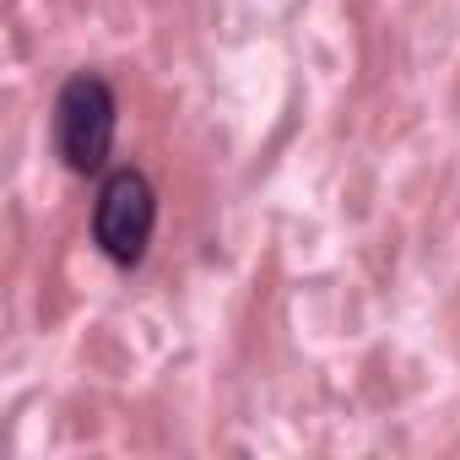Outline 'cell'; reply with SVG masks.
I'll use <instances>...</instances> for the list:
<instances>
[{"instance_id":"cell-1","label":"cell","mask_w":460,"mask_h":460,"mask_svg":"<svg viewBox=\"0 0 460 460\" xmlns=\"http://www.w3.org/2000/svg\"><path fill=\"white\" fill-rule=\"evenodd\" d=\"M114 125H119V103L109 93L103 76H71L60 87L55 103V146L66 157V168L76 173H98L114 152Z\"/></svg>"},{"instance_id":"cell-2","label":"cell","mask_w":460,"mask_h":460,"mask_svg":"<svg viewBox=\"0 0 460 460\" xmlns=\"http://www.w3.org/2000/svg\"><path fill=\"white\" fill-rule=\"evenodd\" d=\"M157 227V190L141 168H114L93 206V239L114 266H141Z\"/></svg>"}]
</instances>
